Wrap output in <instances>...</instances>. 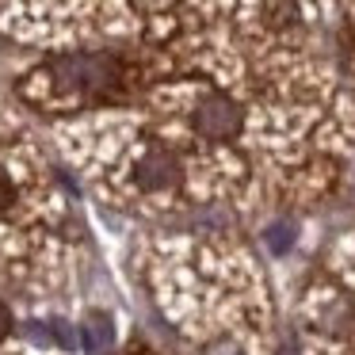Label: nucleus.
Listing matches in <instances>:
<instances>
[{"label": "nucleus", "mask_w": 355, "mask_h": 355, "mask_svg": "<svg viewBox=\"0 0 355 355\" xmlns=\"http://www.w3.org/2000/svg\"><path fill=\"white\" fill-rule=\"evenodd\" d=\"M180 180V168H176V157L168 153V149H149L146 157H141L138 164V184L146 187V191H168V187H176Z\"/></svg>", "instance_id": "nucleus-2"}, {"label": "nucleus", "mask_w": 355, "mask_h": 355, "mask_svg": "<svg viewBox=\"0 0 355 355\" xmlns=\"http://www.w3.org/2000/svg\"><path fill=\"white\" fill-rule=\"evenodd\" d=\"M8 329H12V313H8V306L0 302V340L8 336Z\"/></svg>", "instance_id": "nucleus-5"}, {"label": "nucleus", "mask_w": 355, "mask_h": 355, "mask_svg": "<svg viewBox=\"0 0 355 355\" xmlns=\"http://www.w3.org/2000/svg\"><path fill=\"white\" fill-rule=\"evenodd\" d=\"M195 126H199L207 138H233L241 126V111L233 100H225V96H207V100L199 103V111H195Z\"/></svg>", "instance_id": "nucleus-1"}, {"label": "nucleus", "mask_w": 355, "mask_h": 355, "mask_svg": "<svg viewBox=\"0 0 355 355\" xmlns=\"http://www.w3.org/2000/svg\"><path fill=\"white\" fill-rule=\"evenodd\" d=\"M92 347H96V352L107 347V321H100V317L92 321Z\"/></svg>", "instance_id": "nucleus-4"}, {"label": "nucleus", "mask_w": 355, "mask_h": 355, "mask_svg": "<svg viewBox=\"0 0 355 355\" xmlns=\"http://www.w3.org/2000/svg\"><path fill=\"white\" fill-rule=\"evenodd\" d=\"M12 202H16V187H12V180L0 172V210H8Z\"/></svg>", "instance_id": "nucleus-3"}]
</instances>
